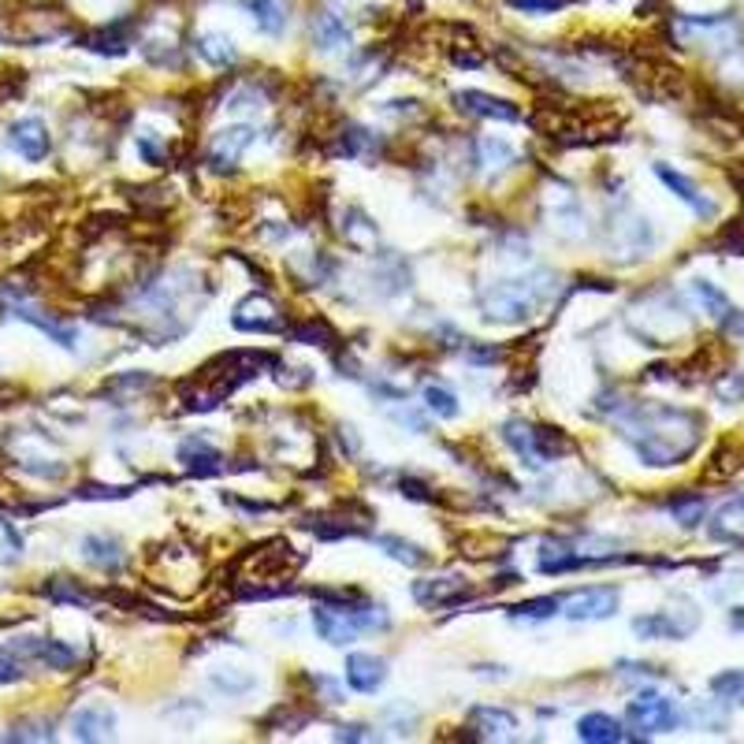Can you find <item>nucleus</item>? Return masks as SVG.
<instances>
[{
    "label": "nucleus",
    "instance_id": "bb28decb",
    "mask_svg": "<svg viewBox=\"0 0 744 744\" xmlns=\"http://www.w3.org/2000/svg\"><path fill=\"white\" fill-rule=\"evenodd\" d=\"M8 313L20 316V321H26V324H34V328H41L49 339H57L60 347H75V328H71V324H60V321H52V316H45V313L31 310V305H20V302L8 305Z\"/></svg>",
    "mask_w": 744,
    "mask_h": 744
},
{
    "label": "nucleus",
    "instance_id": "49530a36",
    "mask_svg": "<svg viewBox=\"0 0 744 744\" xmlns=\"http://www.w3.org/2000/svg\"><path fill=\"white\" fill-rule=\"evenodd\" d=\"M365 730H369V725H358V722H353V725H339V733H335V737H339V741H369L372 733H365Z\"/></svg>",
    "mask_w": 744,
    "mask_h": 744
},
{
    "label": "nucleus",
    "instance_id": "cd10ccee",
    "mask_svg": "<svg viewBox=\"0 0 744 744\" xmlns=\"http://www.w3.org/2000/svg\"><path fill=\"white\" fill-rule=\"evenodd\" d=\"M290 339L295 343H305V347H321V350H335L339 347V332L332 328L324 316H310V321H298L295 328H290Z\"/></svg>",
    "mask_w": 744,
    "mask_h": 744
},
{
    "label": "nucleus",
    "instance_id": "a19ab883",
    "mask_svg": "<svg viewBox=\"0 0 744 744\" xmlns=\"http://www.w3.org/2000/svg\"><path fill=\"white\" fill-rule=\"evenodd\" d=\"M20 555H23L20 529H15L12 521H4V517H0V562H4V566H12V562H20Z\"/></svg>",
    "mask_w": 744,
    "mask_h": 744
},
{
    "label": "nucleus",
    "instance_id": "4468645a",
    "mask_svg": "<svg viewBox=\"0 0 744 744\" xmlns=\"http://www.w3.org/2000/svg\"><path fill=\"white\" fill-rule=\"evenodd\" d=\"M455 105H458V112L477 116V120H506V123L521 120V112H517L511 101L492 97V94H480V89H461V94H455Z\"/></svg>",
    "mask_w": 744,
    "mask_h": 744
},
{
    "label": "nucleus",
    "instance_id": "a878e982",
    "mask_svg": "<svg viewBox=\"0 0 744 744\" xmlns=\"http://www.w3.org/2000/svg\"><path fill=\"white\" fill-rule=\"evenodd\" d=\"M83 559L89 566L105 569V574H116V569L123 566V548H120V540H112V537H86Z\"/></svg>",
    "mask_w": 744,
    "mask_h": 744
},
{
    "label": "nucleus",
    "instance_id": "6ab92c4d",
    "mask_svg": "<svg viewBox=\"0 0 744 744\" xmlns=\"http://www.w3.org/2000/svg\"><path fill=\"white\" fill-rule=\"evenodd\" d=\"M711 540L730 543V548H744V495L719 506V514L711 517Z\"/></svg>",
    "mask_w": 744,
    "mask_h": 744
},
{
    "label": "nucleus",
    "instance_id": "09e8293b",
    "mask_svg": "<svg viewBox=\"0 0 744 744\" xmlns=\"http://www.w3.org/2000/svg\"><path fill=\"white\" fill-rule=\"evenodd\" d=\"M730 625H733V629H744V607H733V611H730Z\"/></svg>",
    "mask_w": 744,
    "mask_h": 744
},
{
    "label": "nucleus",
    "instance_id": "7ed1b4c3",
    "mask_svg": "<svg viewBox=\"0 0 744 744\" xmlns=\"http://www.w3.org/2000/svg\"><path fill=\"white\" fill-rule=\"evenodd\" d=\"M503 440L517 451V458L529 469H543L548 461H555L566 455L574 443L562 429H548V424H532V421H506L503 424Z\"/></svg>",
    "mask_w": 744,
    "mask_h": 744
},
{
    "label": "nucleus",
    "instance_id": "f257e3e1",
    "mask_svg": "<svg viewBox=\"0 0 744 744\" xmlns=\"http://www.w3.org/2000/svg\"><path fill=\"white\" fill-rule=\"evenodd\" d=\"M700 413L674 410V406H633L625 435L637 447V458L651 469L682 466L700 443Z\"/></svg>",
    "mask_w": 744,
    "mask_h": 744
},
{
    "label": "nucleus",
    "instance_id": "2eb2a0df",
    "mask_svg": "<svg viewBox=\"0 0 744 744\" xmlns=\"http://www.w3.org/2000/svg\"><path fill=\"white\" fill-rule=\"evenodd\" d=\"M517 730V719L503 707H473L469 711V737L473 741H503Z\"/></svg>",
    "mask_w": 744,
    "mask_h": 744
},
{
    "label": "nucleus",
    "instance_id": "9d476101",
    "mask_svg": "<svg viewBox=\"0 0 744 744\" xmlns=\"http://www.w3.org/2000/svg\"><path fill=\"white\" fill-rule=\"evenodd\" d=\"M231 324L239 332L268 335V332H284V313H279V305L272 302L268 295H250V298H242V302L235 305Z\"/></svg>",
    "mask_w": 744,
    "mask_h": 744
},
{
    "label": "nucleus",
    "instance_id": "b1692460",
    "mask_svg": "<svg viewBox=\"0 0 744 744\" xmlns=\"http://www.w3.org/2000/svg\"><path fill=\"white\" fill-rule=\"evenodd\" d=\"M577 737L592 741V744H614V741H625L629 733L622 730L619 719H611V715H603V711H592L577 722Z\"/></svg>",
    "mask_w": 744,
    "mask_h": 744
},
{
    "label": "nucleus",
    "instance_id": "9b49d317",
    "mask_svg": "<svg viewBox=\"0 0 744 744\" xmlns=\"http://www.w3.org/2000/svg\"><path fill=\"white\" fill-rule=\"evenodd\" d=\"M651 247H656V231H651V224L640 220V216H622V220L611 224V250L619 253L622 261H640Z\"/></svg>",
    "mask_w": 744,
    "mask_h": 744
},
{
    "label": "nucleus",
    "instance_id": "4be33fe9",
    "mask_svg": "<svg viewBox=\"0 0 744 744\" xmlns=\"http://www.w3.org/2000/svg\"><path fill=\"white\" fill-rule=\"evenodd\" d=\"M313 45L321 52H335V49H347L350 45V26L343 15L335 12H316L313 15Z\"/></svg>",
    "mask_w": 744,
    "mask_h": 744
},
{
    "label": "nucleus",
    "instance_id": "de8ad7c7",
    "mask_svg": "<svg viewBox=\"0 0 744 744\" xmlns=\"http://www.w3.org/2000/svg\"><path fill=\"white\" fill-rule=\"evenodd\" d=\"M725 332H730L733 335V339H741L744 343V313H737V310H733L730 316H725Z\"/></svg>",
    "mask_w": 744,
    "mask_h": 744
},
{
    "label": "nucleus",
    "instance_id": "37998d69",
    "mask_svg": "<svg viewBox=\"0 0 744 744\" xmlns=\"http://www.w3.org/2000/svg\"><path fill=\"white\" fill-rule=\"evenodd\" d=\"M715 395L722 398V403H741L744 398V372H730L725 380L715 384Z\"/></svg>",
    "mask_w": 744,
    "mask_h": 744
},
{
    "label": "nucleus",
    "instance_id": "423d86ee",
    "mask_svg": "<svg viewBox=\"0 0 744 744\" xmlns=\"http://www.w3.org/2000/svg\"><path fill=\"white\" fill-rule=\"evenodd\" d=\"M625 722L637 730V737H648V733L674 730V725L682 722V715H677L674 700H667V696L640 693L637 700H629V707H625Z\"/></svg>",
    "mask_w": 744,
    "mask_h": 744
},
{
    "label": "nucleus",
    "instance_id": "6e6552de",
    "mask_svg": "<svg viewBox=\"0 0 744 744\" xmlns=\"http://www.w3.org/2000/svg\"><path fill=\"white\" fill-rule=\"evenodd\" d=\"M253 142H257V131H253L250 123L224 127V131L213 139V145H208V168H213L216 176H231V171L239 168L242 153H247Z\"/></svg>",
    "mask_w": 744,
    "mask_h": 744
},
{
    "label": "nucleus",
    "instance_id": "79ce46f5",
    "mask_svg": "<svg viewBox=\"0 0 744 744\" xmlns=\"http://www.w3.org/2000/svg\"><path fill=\"white\" fill-rule=\"evenodd\" d=\"M424 406H429L435 417H458V398L451 395L447 387H435V384L424 387Z\"/></svg>",
    "mask_w": 744,
    "mask_h": 744
},
{
    "label": "nucleus",
    "instance_id": "c756f323",
    "mask_svg": "<svg viewBox=\"0 0 744 744\" xmlns=\"http://www.w3.org/2000/svg\"><path fill=\"white\" fill-rule=\"evenodd\" d=\"M194 49H197V57L208 60L213 68H228V63L239 60V52H235V41L228 38V34H197Z\"/></svg>",
    "mask_w": 744,
    "mask_h": 744
},
{
    "label": "nucleus",
    "instance_id": "1a4fd4ad",
    "mask_svg": "<svg viewBox=\"0 0 744 744\" xmlns=\"http://www.w3.org/2000/svg\"><path fill=\"white\" fill-rule=\"evenodd\" d=\"M469 596H473V585H469L466 577H458V574L413 580V600L421 607H429V611H440V607H458V603H466Z\"/></svg>",
    "mask_w": 744,
    "mask_h": 744
},
{
    "label": "nucleus",
    "instance_id": "f8f14e48",
    "mask_svg": "<svg viewBox=\"0 0 744 744\" xmlns=\"http://www.w3.org/2000/svg\"><path fill=\"white\" fill-rule=\"evenodd\" d=\"M68 730L75 741H108L116 730V715L108 704H83L71 711Z\"/></svg>",
    "mask_w": 744,
    "mask_h": 744
},
{
    "label": "nucleus",
    "instance_id": "ea45409f",
    "mask_svg": "<svg viewBox=\"0 0 744 744\" xmlns=\"http://www.w3.org/2000/svg\"><path fill=\"white\" fill-rule=\"evenodd\" d=\"M8 741H52V722L49 719H23L8 730Z\"/></svg>",
    "mask_w": 744,
    "mask_h": 744
},
{
    "label": "nucleus",
    "instance_id": "72a5a7b5",
    "mask_svg": "<svg viewBox=\"0 0 744 744\" xmlns=\"http://www.w3.org/2000/svg\"><path fill=\"white\" fill-rule=\"evenodd\" d=\"M693 295H696V302L704 305V313H711L715 321H725V316L733 313L730 298H725L722 290L711 284V279H693Z\"/></svg>",
    "mask_w": 744,
    "mask_h": 744
},
{
    "label": "nucleus",
    "instance_id": "a211bd4d",
    "mask_svg": "<svg viewBox=\"0 0 744 744\" xmlns=\"http://www.w3.org/2000/svg\"><path fill=\"white\" fill-rule=\"evenodd\" d=\"M335 149H339L343 157H350V160H376L380 153H384V139L365 131V127L347 123L339 134H335Z\"/></svg>",
    "mask_w": 744,
    "mask_h": 744
},
{
    "label": "nucleus",
    "instance_id": "412c9836",
    "mask_svg": "<svg viewBox=\"0 0 744 744\" xmlns=\"http://www.w3.org/2000/svg\"><path fill=\"white\" fill-rule=\"evenodd\" d=\"M247 12H250V20L257 23V31L268 34V38H279L290 23L287 0H247Z\"/></svg>",
    "mask_w": 744,
    "mask_h": 744
},
{
    "label": "nucleus",
    "instance_id": "aec40b11",
    "mask_svg": "<svg viewBox=\"0 0 744 744\" xmlns=\"http://www.w3.org/2000/svg\"><path fill=\"white\" fill-rule=\"evenodd\" d=\"M179 461H183V469L194 477H213L224 469V455L205 440H183V447H179Z\"/></svg>",
    "mask_w": 744,
    "mask_h": 744
},
{
    "label": "nucleus",
    "instance_id": "ddd939ff",
    "mask_svg": "<svg viewBox=\"0 0 744 744\" xmlns=\"http://www.w3.org/2000/svg\"><path fill=\"white\" fill-rule=\"evenodd\" d=\"M8 142H12V149L20 153L23 160H45L52 149V139H49V127H45L38 116H26V120L12 123V131H8Z\"/></svg>",
    "mask_w": 744,
    "mask_h": 744
},
{
    "label": "nucleus",
    "instance_id": "5701e85b",
    "mask_svg": "<svg viewBox=\"0 0 744 744\" xmlns=\"http://www.w3.org/2000/svg\"><path fill=\"white\" fill-rule=\"evenodd\" d=\"M473 160L484 171H506L511 165H517V149L511 142L495 139V134H480L473 142Z\"/></svg>",
    "mask_w": 744,
    "mask_h": 744
},
{
    "label": "nucleus",
    "instance_id": "4c0bfd02",
    "mask_svg": "<svg viewBox=\"0 0 744 744\" xmlns=\"http://www.w3.org/2000/svg\"><path fill=\"white\" fill-rule=\"evenodd\" d=\"M562 611V596H540V600H525L514 607V619H551Z\"/></svg>",
    "mask_w": 744,
    "mask_h": 744
},
{
    "label": "nucleus",
    "instance_id": "c03bdc74",
    "mask_svg": "<svg viewBox=\"0 0 744 744\" xmlns=\"http://www.w3.org/2000/svg\"><path fill=\"white\" fill-rule=\"evenodd\" d=\"M517 12H529V15H543V12H559V8H566L569 0H506Z\"/></svg>",
    "mask_w": 744,
    "mask_h": 744
},
{
    "label": "nucleus",
    "instance_id": "e433bc0d",
    "mask_svg": "<svg viewBox=\"0 0 744 744\" xmlns=\"http://www.w3.org/2000/svg\"><path fill=\"white\" fill-rule=\"evenodd\" d=\"M376 543H380V548H384L392 559L406 562V566H424V562H429V555H424V551L417 548V543L403 540V537H376Z\"/></svg>",
    "mask_w": 744,
    "mask_h": 744
},
{
    "label": "nucleus",
    "instance_id": "393cba45",
    "mask_svg": "<svg viewBox=\"0 0 744 744\" xmlns=\"http://www.w3.org/2000/svg\"><path fill=\"white\" fill-rule=\"evenodd\" d=\"M83 45H86V49H94V52H101V57H123V52L131 49V23L101 26V31L86 34Z\"/></svg>",
    "mask_w": 744,
    "mask_h": 744
},
{
    "label": "nucleus",
    "instance_id": "c9c22d12",
    "mask_svg": "<svg viewBox=\"0 0 744 744\" xmlns=\"http://www.w3.org/2000/svg\"><path fill=\"white\" fill-rule=\"evenodd\" d=\"M711 693L722 704H744V670H722V674H715Z\"/></svg>",
    "mask_w": 744,
    "mask_h": 744
},
{
    "label": "nucleus",
    "instance_id": "f3484780",
    "mask_svg": "<svg viewBox=\"0 0 744 744\" xmlns=\"http://www.w3.org/2000/svg\"><path fill=\"white\" fill-rule=\"evenodd\" d=\"M656 176H659L670 190H674V197H682V202H685L688 208H693L696 216H715V213H719L711 197H704V194H700V187H696L688 176H682V171H674L670 165H662V160H659V165H656Z\"/></svg>",
    "mask_w": 744,
    "mask_h": 744
},
{
    "label": "nucleus",
    "instance_id": "f704fd0d",
    "mask_svg": "<svg viewBox=\"0 0 744 744\" xmlns=\"http://www.w3.org/2000/svg\"><path fill=\"white\" fill-rule=\"evenodd\" d=\"M208 682H213L216 693H228V696H247L253 688V677L242 674L239 667H224V670H213L208 674Z\"/></svg>",
    "mask_w": 744,
    "mask_h": 744
},
{
    "label": "nucleus",
    "instance_id": "f03ea898",
    "mask_svg": "<svg viewBox=\"0 0 744 744\" xmlns=\"http://www.w3.org/2000/svg\"><path fill=\"white\" fill-rule=\"evenodd\" d=\"M559 279L551 272H532V276H514V279H495L480 290V310L495 324H525L532 313L555 298Z\"/></svg>",
    "mask_w": 744,
    "mask_h": 744
},
{
    "label": "nucleus",
    "instance_id": "0eeeda50",
    "mask_svg": "<svg viewBox=\"0 0 744 744\" xmlns=\"http://www.w3.org/2000/svg\"><path fill=\"white\" fill-rule=\"evenodd\" d=\"M619 600H622L619 588H611V585L580 588V592L562 600V614H566L569 622H603L619 611Z\"/></svg>",
    "mask_w": 744,
    "mask_h": 744
},
{
    "label": "nucleus",
    "instance_id": "20e7f679",
    "mask_svg": "<svg viewBox=\"0 0 744 744\" xmlns=\"http://www.w3.org/2000/svg\"><path fill=\"white\" fill-rule=\"evenodd\" d=\"M239 566L247 569L242 580H279V585H284V580L298 574L302 555H298L287 540H268V543H261V548L247 551V555L239 559Z\"/></svg>",
    "mask_w": 744,
    "mask_h": 744
},
{
    "label": "nucleus",
    "instance_id": "7c9ffc66",
    "mask_svg": "<svg viewBox=\"0 0 744 744\" xmlns=\"http://www.w3.org/2000/svg\"><path fill=\"white\" fill-rule=\"evenodd\" d=\"M41 592L49 596L52 603H71V607H94V600H97L94 592H86V588L79 585V580H71V577H52V580H45Z\"/></svg>",
    "mask_w": 744,
    "mask_h": 744
},
{
    "label": "nucleus",
    "instance_id": "473e14b6",
    "mask_svg": "<svg viewBox=\"0 0 744 744\" xmlns=\"http://www.w3.org/2000/svg\"><path fill=\"white\" fill-rule=\"evenodd\" d=\"M149 387H153V376H149V372H120V376H112V380L105 384V395L120 398V403H131L134 395L149 392Z\"/></svg>",
    "mask_w": 744,
    "mask_h": 744
},
{
    "label": "nucleus",
    "instance_id": "a18cd8bd",
    "mask_svg": "<svg viewBox=\"0 0 744 744\" xmlns=\"http://www.w3.org/2000/svg\"><path fill=\"white\" fill-rule=\"evenodd\" d=\"M15 682H23V662L12 651L0 648V685H15Z\"/></svg>",
    "mask_w": 744,
    "mask_h": 744
},
{
    "label": "nucleus",
    "instance_id": "58836bf2",
    "mask_svg": "<svg viewBox=\"0 0 744 744\" xmlns=\"http://www.w3.org/2000/svg\"><path fill=\"white\" fill-rule=\"evenodd\" d=\"M139 157L145 160V165H153V168H165L168 165V142H160L157 134L153 131H142L139 134Z\"/></svg>",
    "mask_w": 744,
    "mask_h": 744
},
{
    "label": "nucleus",
    "instance_id": "c85d7f7f",
    "mask_svg": "<svg viewBox=\"0 0 744 744\" xmlns=\"http://www.w3.org/2000/svg\"><path fill=\"white\" fill-rule=\"evenodd\" d=\"M23 648L31 651V656L38 659L41 667H49V670H71V667H75V651H71L63 640L45 637V640H31V644H23Z\"/></svg>",
    "mask_w": 744,
    "mask_h": 744
},
{
    "label": "nucleus",
    "instance_id": "39448f33",
    "mask_svg": "<svg viewBox=\"0 0 744 744\" xmlns=\"http://www.w3.org/2000/svg\"><path fill=\"white\" fill-rule=\"evenodd\" d=\"M696 625H700V611L688 600H677V611H659L637 619L633 633L644 640H685L688 633H696Z\"/></svg>",
    "mask_w": 744,
    "mask_h": 744
},
{
    "label": "nucleus",
    "instance_id": "dca6fc26",
    "mask_svg": "<svg viewBox=\"0 0 744 744\" xmlns=\"http://www.w3.org/2000/svg\"><path fill=\"white\" fill-rule=\"evenodd\" d=\"M347 685L353 693H376L380 685H384L387 677V662L380 656H365V651H353L347 656Z\"/></svg>",
    "mask_w": 744,
    "mask_h": 744
},
{
    "label": "nucleus",
    "instance_id": "2f4dec72",
    "mask_svg": "<svg viewBox=\"0 0 744 744\" xmlns=\"http://www.w3.org/2000/svg\"><path fill=\"white\" fill-rule=\"evenodd\" d=\"M667 511L677 525H682V529H696L707 514V499L704 495H674L667 503Z\"/></svg>",
    "mask_w": 744,
    "mask_h": 744
}]
</instances>
